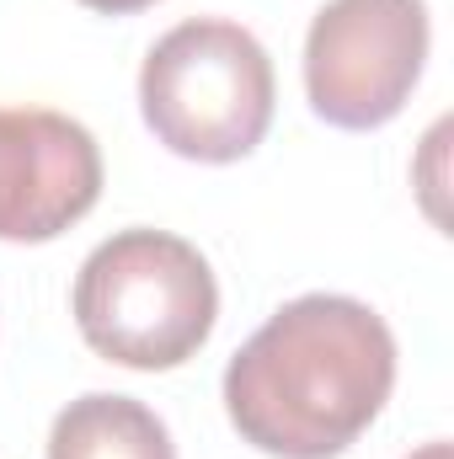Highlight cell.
<instances>
[{"instance_id": "8", "label": "cell", "mask_w": 454, "mask_h": 459, "mask_svg": "<svg viewBox=\"0 0 454 459\" xmlns=\"http://www.w3.org/2000/svg\"><path fill=\"white\" fill-rule=\"evenodd\" d=\"M406 459H454V449L444 444V438H433V444H423L417 455H406Z\"/></svg>"}, {"instance_id": "2", "label": "cell", "mask_w": 454, "mask_h": 459, "mask_svg": "<svg viewBox=\"0 0 454 459\" xmlns=\"http://www.w3.org/2000/svg\"><path fill=\"white\" fill-rule=\"evenodd\" d=\"M75 326L108 363L155 374L188 363L220 321L204 251L171 230H118L75 273Z\"/></svg>"}, {"instance_id": "4", "label": "cell", "mask_w": 454, "mask_h": 459, "mask_svg": "<svg viewBox=\"0 0 454 459\" xmlns=\"http://www.w3.org/2000/svg\"><path fill=\"white\" fill-rule=\"evenodd\" d=\"M423 0H327L305 38V97L332 128H385L428 65Z\"/></svg>"}, {"instance_id": "1", "label": "cell", "mask_w": 454, "mask_h": 459, "mask_svg": "<svg viewBox=\"0 0 454 459\" xmlns=\"http://www.w3.org/2000/svg\"><path fill=\"white\" fill-rule=\"evenodd\" d=\"M396 390V337L363 299L300 294L225 368L230 428L273 459H337Z\"/></svg>"}, {"instance_id": "5", "label": "cell", "mask_w": 454, "mask_h": 459, "mask_svg": "<svg viewBox=\"0 0 454 459\" xmlns=\"http://www.w3.org/2000/svg\"><path fill=\"white\" fill-rule=\"evenodd\" d=\"M102 198V150L86 123L48 108H0V240H54Z\"/></svg>"}, {"instance_id": "6", "label": "cell", "mask_w": 454, "mask_h": 459, "mask_svg": "<svg viewBox=\"0 0 454 459\" xmlns=\"http://www.w3.org/2000/svg\"><path fill=\"white\" fill-rule=\"evenodd\" d=\"M48 459H177V449L144 401L92 390L54 417Z\"/></svg>"}, {"instance_id": "7", "label": "cell", "mask_w": 454, "mask_h": 459, "mask_svg": "<svg viewBox=\"0 0 454 459\" xmlns=\"http://www.w3.org/2000/svg\"><path fill=\"white\" fill-rule=\"evenodd\" d=\"M86 11H102V16H134V11H144V5H155V0H81Z\"/></svg>"}, {"instance_id": "3", "label": "cell", "mask_w": 454, "mask_h": 459, "mask_svg": "<svg viewBox=\"0 0 454 459\" xmlns=\"http://www.w3.org/2000/svg\"><path fill=\"white\" fill-rule=\"evenodd\" d=\"M273 59L225 16L177 22L139 70V113L150 134L198 166H230L251 155L273 123Z\"/></svg>"}]
</instances>
